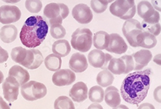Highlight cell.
<instances>
[{"mask_svg":"<svg viewBox=\"0 0 161 109\" xmlns=\"http://www.w3.org/2000/svg\"><path fill=\"white\" fill-rule=\"evenodd\" d=\"M151 75L150 69L128 74L120 86V95L124 101L139 106L147 97L151 86Z\"/></svg>","mask_w":161,"mask_h":109,"instance_id":"6da1fadb","label":"cell"},{"mask_svg":"<svg viewBox=\"0 0 161 109\" xmlns=\"http://www.w3.org/2000/svg\"><path fill=\"white\" fill-rule=\"evenodd\" d=\"M48 33V24L41 16H32L25 21L20 33L21 43L25 47L34 49L45 41Z\"/></svg>","mask_w":161,"mask_h":109,"instance_id":"7a4b0ae2","label":"cell"},{"mask_svg":"<svg viewBox=\"0 0 161 109\" xmlns=\"http://www.w3.org/2000/svg\"><path fill=\"white\" fill-rule=\"evenodd\" d=\"M69 9L63 3H49L44 9V16L48 20L51 26L55 24L62 25L63 20L68 17Z\"/></svg>","mask_w":161,"mask_h":109,"instance_id":"3957f363","label":"cell"},{"mask_svg":"<svg viewBox=\"0 0 161 109\" xmlns=\"http://www.w3.org/2000/svg\"><path fill=\"white\" fill-rule=\"evenodd\" d=\"M93 43V34L89 28H78L73 32L71 44L74 49L87 52L91 49Z\"/></svg>","mask_w":161,"mask_h":109,"instance_id":"277c9868","label":"cell"},{"mask_svg":"<svg viewBox=\"0 0 161 109\" xmlns=\"http://www.w3.org/2000/svg\"><path fill=\"white\" fill-rule=\"evenodd\" d=\"M109 11L112 15L122 20H130L135 16L136 11L135 0H115L111 5Z\"/></svg>","mask_w":161,"mask_h":109,"instance_id":"5b68a950","label":"cell"},{"mask_svg":"<svg viewBox=\"0 0 161 109\" xmlns=\"http://www.w3.org/2000/svg\"><path fill=\"white\" fill-rule=\"evenodd\" d=\"M20 92L26 100L36 101L45 97L47 94V87L41 82L30 81L21 85Z\"/></svg>","mask_w":161,"mask_h":109,"instance_id":"8992f818","label":"cell"},{"mask_svg":"<svg viewBox=\"0 0 161 109\" xmlns=\"http://www.w3.org/2000/svg\"><path fill=\"white\" fill-rule=\"evenodd\" d=\"M134 69V61L132 55H124L121 58H112L109 61L107 70L114 75L127 74Z\"/></svg>","mask_w":161,"mask_h":109,"instance_id":"52a82bcc","label":"cell"},{"mask_svg":"<svg viewBox=\"0 0 161 109\" xmlns=\"http://www.w3.org/2000/svg\"><path fill=\"white\" fill-rule=\"evenodd\" d=\"M122 32L130 45L133 47H138L136 38L138 35L142 32H143L141 22H139L136 20H134V19H130V20H126L123 25Z\"/></svg>","mask_w":161,"mask_h":109,"instance_id":"ba28073f","label":"cell"},{"mask_svg":"<svg viewBox=\"0 0 161 109\" xmlns=\"http://www.w3.org/2000/svg\"><path fill=\"white\" fill-rule=\"evenodd\" d=\"M139 16L143 19V22L147 24L159 23L160 20V13L156 11L151 3L147 1H141L137 5Z\"/></svg>","mask_w":161,"mask_h":109,"instance_id":"9c48e42d","label":"cell"},{"mask_svg":"<svg viewBox=\"0 0 161 109\" xmlns=\"http://www.w3.org/2000/svg\"><path fill=\"white\" fill-rule=\"evenodd\" d=\"M21 17V11L14 5H3L0 7V22L9 25L16 22Z\"/></svg>","mask_w":161,"mask_h":109,"instance_id":"30bf717a","label":"cell"},{"mask_svg":"<svg viewBox=\"0 0 161 109\" xmlns=\"http://www.w3.org/2000/svg\"><path fill=\"white\" fill-rule=\"evenodd\" d=\"M18 82L11 76H8L3 84V95L8 102H14L18 98L19 94Z\"/></svg>","mask_w":161,"mask_h":109,"instance_id":"8fae6325","label":"cell"},{"mask_svg":"<svg viewBox=\"0 0 161 109\" xmlns=\"http://www.w3.org/2000/svg\"><path fill=\"white\" fill-rule=\"evenodd\" d=\"M112 56L111 55L104 53L99 49H93L88 54V62L92 67L95 68H101L107 70L109 61Z\"/></svg>","mask_w":161,"mask_h":109,"instance_id":"7c38bea8","label":"cell"},{"mask_svg":"<svg viewBox=\"0 0 161 109\" xmlns=\"http://www.w3.org/2000/svg\"><path fill=\"white\" fill-rule=\"evenodd\" d=\"M72 14L75 20L80 24L90 23L93 17L91 7L83 3L76 5L72 8Z\"/></svg>","mask_w":161,"mask_h":109,"instance_id":"4fadbf2b","label":"cell"},{"mask_svg":"<svg viewBox=\"0 0 161 109\" xmlns=\"http://www.w3.org/2000/svg\"><path fill=\"white\" fill-rule=\"evenodd\" d=\"M76 76L73 71L69 69L57 70L52 76V82L58 87L70 85L75 81Z\"/></svg>","mask_w":161,"mask_h":109,"instance_id":"5bb4252c","label":"cell"},{"mask_svg":"<svg viewBox=\"0 0 161 109\" xmlns=\"http://www.w3.org/2000/svg\"><path fill=\"white\" fill-rule=\"evenodd\" d=\"M43 62L44 58L41 52L38 49H27L26 58L20 65L30 70H35L39 68Z\"/></svg>","mask_w":161,"mask_h":109,"instance_id":"9a60e30c","label":"cell"},{"mask_svg":"<svg viewBox=\"0 0 161 109\" xmlns=\"http://www.w3.org/2000/svg\"><path fill=\"white\" fill-rule=\"evenodd\" d=\"M109 36H110V40H109L108 46L105 49L107 51L118 55L124 54L127 51L128 47L126 43L123 39V37H120V34L112 33L109 34Z\"/></svg>","mask_w":161,"mask_h":109,"instance_id":"2e32d148","label":"cell"},{"mask_svg":"<svg viewBox=\"0 0 161 109\" xmlns=\"http://www.w3.org/2000/svg\"><path fill=\"white\" fill-rule=\"evenodd\" d=\"M70 70L74 72H83L88 67V63L85 55L79 52H75L71 56L69 62Z\"/></svg>","mask_w":161,"mask_h":109,"instance_id":"e0dca14e","label":"cell"},{"mask_svg":"<svg viewBox=\"0 0 161 109\" xmlns=\"http://www.w3.org/2000/svg\"><path fill=\"white\" fill-rule=\"evenodd\" d=\"M134 61V70H141L152 59V53L148 49H141L132 55Z\"/></svg>","mask_w":161,"mask_h":109,"instance_id":"ac0fdd59","label":"cell"},{"mask_svg":"<svg viewBox=\"0 0 161 109\" xmlns=\"http://www.w3.org/2000/svg\"><path fill=\"white\" fill-rule=\"evenodd\" d=\"M69 94L74 102H84L88 97L87 86L83 82H78L72 86Z\"/></svg>","mask_w":161,"mask_h":109,"instance_id":"d6986e66","label":"cell"},{"mask_svg":"<svg viewBox=\"0 0 161 109\" xmlns=\"http://www.w3.org/2000/svg\"><path fill=\"white\" fill-rule=\"evenodd\" d=\"M104 99L106 104L112 108H115L120 105L121 99L119 91L114 86H108L104 91Z\"/></svg>","mask_w":161,"mask_h":109,"instance_id":"ffe728a7","label":"cell"},{"mask_svg":"<svg viewBox=\"0 0 161 109\" xmlns=\"http://www.w3.org/2000/svg\"><path fill=\"white\" fill-rule=\"evenodd\" d=\"M138 47H142L144 49H152L158 43L157 38L152 34L144 31L138 35L136 38Z\"/></svg>","mask_w":161,"mask_h":109,"instance_id":"44dd1931","label":"cell"},{"mask_svg":"<svg viewBox=\"0 0 161 109\" xmlns=\"http://www.w3.org/2000/svg\"><path fill=\"white\" fill-rule=\"evenodd\" d=\"M8 76L14 78L18 82L20 86L24 85L30 81V73L26 70L18 65H14L11 67L8 71Z\"/></svg>","mask_w":161,"mask_h":109,"instance_id":"7402d4cb","label":"cell"},{"mask_svg":"<svg viewBox=\"0 0 161 109\" xmlns=\"http://www.w3.org/2000/svg\"><path fill=\"white\" fill-rule=\"evenodd\" d=\"M18 37V28L14 25H5L0 30V39L5 43L14 41Z\"/></svg>","mask_w":161,"mask_h":109,"instance_id":"603a6c76","label":"cell"},{"mask_svg":"<svg viewBox=\"0 0 161 109\" xmlns=\"http://www.w3.org/2000/svg\"><path fill=\"white\" fill-rule=\"evenodd\" d=\"M110 40L109 34L104 31L97 32L93 37V43L97 49L103 50L108 47Z\"/></svg>","mask_w":161,"mask_h":109,"instance_id":"cb8c5ba5","label":"cell"},{"mask_svg":"<svg viewBox=\"0 0 161 109\" xmlns=\"http://www.w3.org/2000/svg\"><path fill=\"white\" fill-rule=\"evenodd\" d=\"M53 53L61 57H66L70 53L71 46L66 40H59L52 45Z\"/></svg>","mask_w":161,"mask_h":109,"instance_id":"d4e9b609","label":"cell"},{"mask_svg":"<svg viewBox=\"0 0 161 109\" xmlns=\"http://www.w3.org/2000/svg\"><path fill=\"white\" fill-rule=\"evenodd\" d=\"M45 65L46 68L50 71L56 72L57 70H60L61 66H62V59L61 57L59 55L55 54H51L48 55L45 58Z\"/></svg>","mask_w":161,"mask_h":109,"instance_id":"484cf974","label":"cell"},{"mask_svg":"<svg viewBox=\"0 0 161 109\" xmlns=\"http://www.w3.org/2000/svg\"><path fill=\"white\" fill-rule=\"evenodd\" d=\"M114 75L108 70H104L99 72L97 76V84L102 87H107L111 86L114 82Z\"/></svg>","mask_w":161,"mask_h":109,"instance_id":"4316f807","label":"cell"},{"mask_svg":"<svg viewBox=\"0 0 161 109\" xmlns=\"http://www.w3.org/2000/svg\"><path fill=\"white\" fill-rule=\"evenodd\" d=\"M88 98L92 102H102L104 99V90L100 86H93L88 92Z\"/></svg>","mask_w":161,"mask_h":109,"instance_id":"83f0119b","label":"cell"},{"mask_svg":"<svg viewBox=\"0 0 161 109\" xmlns=\"http://www.w3.org/2000/svg\"><path fill=\"white\" fill-rule=\"evenodd\" d=\"M54 109H75V105L69 97L61 96L56 99L54 104Z\"/></svg>","mask_w":161,"mask_h":109,"instance_id":"f1b7e54d","label":"cell"},{"mask_svg":"<svg viewBox=\"0 0 161 109\" xmlns=\"http://www.w3.org/2000/svg\"><path fill=\"white\" fill-rule=\"evenodd\" d=\"M26 54H27V49H24V48L21 47H14L11 50V59L14 62L20 64L24 61V59L26 56Z\"/></svg>","mask_w":161,"mask_h":109,"instance_id":"f546056e","label":"cell"},{"mask_svg":"<svg viewBox=\"0 0 161 109\" xmlns=\"http://www.w3.org/2000/svg\"><path fill=\"white\" fill-rule=\"evenodd\" d=\"M26 10L32 14H36L41 11L42 2L41 0H26L25 2Z\"/></svg>","mask_w":161,"mask_h":109,"instance_id":"4dcf8cb0","label":"cell"},{"mask_svg":"<svg viewBox=\"0 0 161 109\" xmlns=\"http://www.w3.org/2000/svg\"><path fill=\"white\" fill-rule=\"evenodd\" d=\"M50 33L54 39H61L66 36V31L61 24H55L51 26Z\"/></svg>","mask_w":161,"mask_h":109,"instance_id":"1f68e13d","label":"cell"},{"mask_svg":"<svg viewBox=\"0 0 161 109\" xmlns=\"http://www.w3.org/2000/svg\"><path fill=\"white\" fill-rule=\"evenodd\" d=\"M108 2L106 0H91V6L97 14L103 13L107 9Z\"/></svg>","mask_w":161,"mask_h":109,"instance_id":"d6a6232c","label":"cell"},{"mask_svg":"<svg viewBox=\"0 0 161 109\" xmlns=\"http://www.w3.org/2000/svg\"><path fill=\"white\" fill-rule=\"evenodd\" d=\"M142 27L143 30L145 32H149V33L152 34L155 37L158 36L160 33V24H147L145 22H142L141 23Z\"/></svg>","mask_w":161,"mask_h":109,"instance_id":"836d02e7","label":"cell"},{"mask_svg":"<svg viewBox=\"0 0 161 109\" xmlns=\"http://www.w3.org/2000/svg\"><path fill=\"white\" fill-rule=\"evenodd\" d=\"M8 59V53L4 49L3 47H0V64L5 62Z\"/></svg>","mask_w":161,"mask_h":109,"instance_id":"e575fe53","label":"cell"},{"mask_svg":"<svg viewBox=\"0 0 161 109\" xmlns=\"http://www.w3.org/2000/svg\"><path fill=\"white\" fill-rule=\"evenodd\" d=\"M154 96L155 100L158 102L160 103V86H159V87H158L154 90Z\"/></svg>","mask_w":161,"mask_h":109,"instance_id":"d590c367","label":"cell"},{"mask_svg":"<svg viewBox=\"0 0 161 109\" xmlns=\"http://www.w3.org/2000/svg\"><path fill=\"white\" fill-rule=\"evenodd\" d=\"M138 109H155V108L152 104H151V103L145 102L141 104L140 106H139Z\"/></svg>","mask_w":161,"mask_h":109,"instance_id":"8d00e7d4","label":"cell"},{"mask_svg":"<svg viewBox=\"0 0 161 109\" xmlns=\"http://www.w3.org/2000/svg\"><path fill=\"white\" fill-rule=\"evenodd\" d=\"M160 3H161L160 0H152V3H151V5H152V6L154 7L155 10L160 11V6H161Z\"/></svg>","mask_w":161,"mask_h":109,"instance_id":"74e56055","label":"cell"},{"mask_svg":"<svg viewBox=\"0 0 161 109\" xmlns=\"http://www.w3.org/2000/svg\"><path fill=\"white\" fill-rule=\"evenodd\" d=\"M0 109H11L10 106L8 105L6 102L4 101V99L2 97L0 98Z\"/></svg>","mask_w":161,"mask_h":109,"instance_id":"f35d334b","label":"cell"},{"mask_svg":"<svg viewBox=\"0 0 161 109\" xmlns=\"http://www.w3.org/2000/svg\"><path fill=\"white\" fill-rule=\"evenodd\" d=\"M87 109H103V106L99 104V103L94 102L88 107Z\"/></svg>","mask_w":161,"mask_h":109,"instance_id":"ab89813d","label":"cell"},{"mask_svg":"<svg viewBox=\"0 0 161 109\" xmlns=\"http://www.w3.org/2000/svg\"><path fill=\"white\" fill-rule=\"evenodd\" d=\"M3 2L6 3H9V4H12V3H18L20 0H3Z\"/></svg>","mask_w":161,"mask_h":109,"instance_id":"60d3db41","label":"cell"},{"mask_svg":"<svg viewBox=\"0 0 161 109\" xmlns=\"http://www.w3.org/2000/svg\"><path fill=\"white\" fill-rule=\"evenodd\" d=\"M113 109H129L127 106H126L125 105H119L115 108H113Z\"/></svg>","mask_w":161,"mask_h":109,"instance_id":"b9f144b4","label":"cell"},{"mask_svg":"<svg viewBox=\"0 0 161 109\" xmlns=\"http://www.w3.org/2000/svg\"><path fill=\"white\" fill-rule=\"evenodd\" d=\"M3 80H4V75L3 72L0 70V84H2V82H3Z\"/></svg>","mask_w":161,"mask_h":109,"instance_id":"7bdbcfd3","label":"cell"},{"mask_svg":"<svg viewBox=\"0 0 161 109\" xmlns=\"http://www.w3.org/2000/svg\"><path fill=\"white\" fill-rule=\"evenodd\" d=\"M107 2H108L109 3V2H112L113 1H115V0H106Z\"/></svg>","mask_w":161,"mask_h":109,"instance_id":"ee69618b","label":"cell"},{"mask_svg":"<svg viewBox=\"0 0 161 109\" xmlns=\"http://www.w3.org/2000/svg\"><path fill=\"white\" fill-rule=\"evenodd\" d=\"M0 98H1V97H0Z\"/></svg>","mask_w":161,"mask_h":109,"instance_id":"f6af8a7d","label":"cell"}]
</instances>
